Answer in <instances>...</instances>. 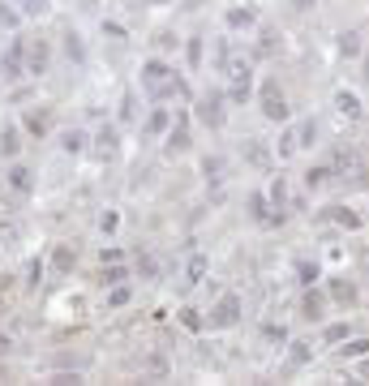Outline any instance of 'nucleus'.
<instances>
[{
    "mask_svg": "<svg viewBox=\"0 0 369 386\" xmlns=\"http://www.w3.org/2000/svg\"><path fill=\"white\" fill-rule=\"evenodd\" d=\"M9 348H13V344H9V335H0V356H5Z\"/></svg>",
    "mask_w": 369,
    "mask_h": 386,
    "instance_id": "obj_46",
    "label": "nucleus"
},
{
    "mask_svg": "<svg viewBox=\"0 0 369 386\" xmlns=\"http://www.w3.org/2000/svg\"><path fill=\"white\" fill-rule=\"evenodd\" d=\"M125 279H129V271L120 262H104V283H108V288H112V283H125Z\"/></svg>",
    "mask_w": 369,
    "mask_h": 386,
    "instance_id": "obj_30",
    "label": "nucleus"
},
{
    "mask_svg": "<svg viewBox=\"0 0 369 386\" xmlns=\"http://www.w3.org/2000/svg\"><path fill=\"white\" fill-rule=\"evenodd\" d=\"M13 5H17L22 17H43L47 9H52V0H13Z\"/></svg>",
    "mask_w": 369,
    "mask_h": 386,
    "instance_id": "obj_21",
    "label": "nucleus"
},
{
    "mask_svg": "<svg viewBox=\"0 0 369 386\" xmlns=\"http://www.w3.org/2000/svg\"><path fill=\"white\" fill-rule=\"evenodd\" d=\"M288 360H292L297 369L309 365V360H313V344H301V339H297V344H292V352H288Z\"/></svg>",
    "mask_w": 369,
    "mask_h": 386,
    "instance_id": "obj_28",
    "label": "nucleus"
},
{
    "mask_svg": "<svg viewBox=\"0 0 369 386\" xmlns=\"http://www.w3.org/2000/svg\"><path fill=\"white\" fill-rule=\"evenodd\" d=\"M202 275H206V257H202V253H193V257H189V266H185V283L193 288V283H202Z\"/></svg>",
    "mask_w": 369,
    "mask_h": 386,
    "instance_id": "obj_23",
    "label": "nucleus"
},
{
    "mask_svg": "<svg viewBox=\"0 0 369 386\" xmlns=\"http://www.w3.org/2000/svg\"><path fill=\"white\" fill-rule=\"evenodd\" d=\"M60 146H65L69 154H82V150H86V134H82V129H69V134L60 138Z\"/></svg>",
    "mask_w": 369,
    "mask_h": 386,
    "instance_id": "obj_27",
    "label": "nucleus"
},
{
    "mask_svg": "<svg viewBox=\"0 0 369 386\" xmlns=\"http://www.w3.org/2000/svg\"><path fill=\"white\" fill-rule=\"evenodd\" d=\"M297 9H309V0H297Z\"/></svg>",
    "mask_w": 369,
    "mask_h": 386,
    "instance_id": "obj_48",
    "label": "nucleus"
},
{
    "mask_svg": "<svg viewBox=\"0 0 369 386\" xmlns=\"http://www.w3.org/2000/svg\"><path fill=\"white\" fill-rule=\"evenodd\" d=\"M335 112H339L343 120H361V116H365L361 95H356V90H335Z\"/></svg>",
    "mask_w": 369,
    "mask_h": 386,
    "instance_id": "obj_8",
    "label": "nucleus"
},
{
    "mask_svg": "<svg viewBox=\"0 0 369 386\" xmlns=\"http://www.w3.org/2000/svg\"><path fill=\"white\" fill-rule=\"evenodd\" d=\"M0 292H9V275H0Z\"/></svg>",
    "mask_w": 369,
    "mask_h": 386,
    "instance_id": "obj_47",
    "label": "nucleus"
},
{
    "mask_svg": "<svg viewBox=\"0 0 369 386\" xmlns=\"http://www.w3.org/2000/svg\"><path fill=\"white\" fill-rule=\"evenodd\" d=\"M142 90L151 99H167V95H181L185 86H181V77L172 73L163 61H146L142 65Z\"/></svg>",
    "mask_w": 369,
    "mask_h": 386,
    "instance_id": "obj_1",
    "label": "nucleus"
},
{
    "mask_svg": "<svg viewBox=\"0 0 369 386\" xmlns=\"http://www.w3.org/2000/svg\"><path fill=\"white\" fill-rule=\"evenodd\" d=\"M270 206L284 215V206H288V185H284V176H275L270 180Z\"/></svg>",
    "mask_w": 369,
    "mask_h": 386,
    "instance_id": "obj_25",
    "label": "nucleus"
},
{
    "mask_svg": "<svg viewBox=\"0 0 369 386\" xmlns=\"http://www.w3.org/2000/svg\"><path fill=\"white\" fill-rule=\"evenodd\" d=\"M47 56H52V51H47V43H43V39L26 43V73H31V77L47 73Z\"/></svg>",
    "mask_w": 369,
    "mask_h": 386,
    "instance_id": "obj_10",
    "label": "nucleus"
},
{
    "mask_svg": "<svg viewBox=\"0 0 369 386\" xmlns=\"http://www.w3.org/2000/svg\"><path fill=\"white\" fill-rule=\"evenodd\" d=\"M297 138H301V146H313V138H318V120H301V124H297Z\"/></svg>",
    "mask_w": 369,
    "mask_h": 386,
    "instance_id": "obj_34",
    "label": "nucleus"
},
{
    "mask_svg": "<svg viewBox=\"0 0 369 386\" xmlns=\"http://www.w3.org/2000/svg\"><path fill=\"white\" fill-rule=\"evenodd\" d=\"M224 77H228V99H232V103H245V99H249V90H254V69H249V61H245L240 51L224 65Z\"/></svg>",
    "mask_w": 369,
    "mask_h": 386,
    "instance_id": "obj_2",
    "label": "nucleus"
},
{
    "mask_svg": "<svg viewBox=\"0 0 369 386\" xmlns=\"http://www.w3.org/2000/svg\"><path fill=\"white\" fill-rule=\"evenodd\" d=\"M331 296H335V300H343V305H352V300H356V288L339 279V283H331Z\"/></svg>",
    "mask_w": 369,
    "mask_h": 386,
    "instance_id": "obj_33",
    "label": "nucleus"
},
{
    "mask_svg": "<svg viewBox=\"0 0 369 386\" xmlns=\"http://www.w3.org/2000/svg\"><path fill=\"white\" fill-rule=\"evenodd\" d=\"M52 382H56V386H69V382H82V378H78V373H56Z\"/></svg>",
    "mask_w": 369,
    "mask_h": 386,
    "instance_id": "obj_45",
    "label": "nucleus"
},
{
    "mask_svg": "<svg viewBox=\"0 0 369 386\" xmlns=\"http://www.w3.org/2000/svg\"><path fill=\"white\" fill-rule=\"evenodd\" d=\"M65 51H69V61H86V47H82V39L73 35V31L65 35Z\"/></svg>",
    "mask_w": 369,
    "mask_h": 386,
    "instance_id": "obj_32",
    "label": "nucleus"
},
{
    "mask_svg": "<svg viewBox=\"0 0 369 386\" xmlns=\"http://www.w3.org/2000/svg\"><path fill=\"white\" fill-rule=\"evenodd\" d=\"M262 116L266 120H288V99L279 82H262Z\"/></svg>",
    "mask_w": 369,
    "mask_h": 386,
    "instance_id": "obj_6",
    "label": "nucleus"
},
{
    "mask_svg": "<svg viewBox=\"0 0 369 386\" xmlns=\"http://www.w3.org/2000/svg\"><path fill=\"white\" fill-rule=\"evenodd\" d=\"M240 309H245V300L236 296V292H224V296H219L215 300V309H211V330H228V326H236L240 322Z\"/></svg>",
    "mask_w": 369,
    "mask_h": 386,
    "instance_id": "obj_4",
    "label": "nucleus"
},
{
    "mask_svg": "<svg viewBox=\"0 0 369 386\" xmlns=\"http://www.w3.org/2000/svg\"><path fill=\"white\" fill-rule=\"evenodd\" d=\"M17 22V13L13 9H5V5H0V26H13Z\"/></svg>",
    "mask_w": 369,
    "mask_h": 386,
    "instance_id": "obj_43",
    "label": "nucleus"
},
{
    "mask_svg": "<svg viewBox=\"0 0 369 386\" xmlns=\"http://www.w3.org/2000/svg\"><path fill=\"white\" fill-rule=\"evenodd\" d=\"M335 223L352 232V227H361V215H356V211H348V206H335Z\"/></svg>",
    "mask_w": 369,
    "mask_h": 386,
    "instance_id": "obj_31",
    "label": "nucleus"
},
{
    "mask_svg": "<svg viewBox=\"0 0 369 386\" xmlns=\"http://www.w3.org/2000/svg\"><path fill=\"white\" fill-rule=\"evenodd\" d=\"M181 322H185L189 330H202V314H198V309H185V314H181Z\"/></svg>",
    "mask_w": 369,
    "mask_h": 386,
    "instance_id": "obj_39",
    "label": "nucleus"
},
{
    "mask_svg": "<svg viewBox=\"0 0 369 386\" xmlns=\"http://www.w3.org/2000/svg\"><path fill=\"white\" fill-rule=\"evenodd\" d=\"M116 223H120V215H116V211H108V215L99 219V227H104V232H116Z\"/></svg>",
    "mask_w": 369,
    "mask_h": 386,
    "instance_id": "obj_42",
    "label": "nucleus"
},
{
    "mask_svg": "<svg viewBox=\"0 0 369 386\" xmlns=\"http://www.w3.org/2000/svg\"><path fill=\"white\" fill-rule=\"evenodd\" d=\"M301 309H305V318H309V322H313V318H322V314H327V292L309 288V292H305V305H301Z\"/></svg>",
    "mask_w": 369,
    "mask_h": 386,
    "instance_id": "obj_16",
    "label": "nucleus"
},
{
    "mask_svg": "<svg viewBox=\"0 0 369 386\" xmlns=\"http://www.w3.org/2000/svg\"><path fill=\"white\" fill-rule=\"evenodd\" d=\"M189 65H193V69L202 65V39H189Z\"/></svg>",
    "mask_w": 369,
    "mask_h": 386,
    "instance_id": "obj_40",
    "label": "nucleus"
},
{
    "mask_svg": "<svg viewBox=\"0 0 369 386\" xmlns=\"http://www.w3.org/2000/svg\"><path fill=\"white\" fill-rule=\"evenodd\" d=\"M339 356H343V360H361V356H369V339H343Z\"/></svg>",
    "mask_w": 369,
    "mask_h": 386,
    "instance_id": "obj_24",
    "label": "nucleus"
},
{
    "mask_svg": "<svg viewBox=\"0 0 369 386\" xmlns=\"http://www.w3.org/2000/svg\"><path fill=\"white\" fill-rule=\"evenodd\" d=\"M224 22H228V31H249V26H258V9L254 5H236V9L224 13Z\"/></svg>",
    "mask_w": 369,
    "mask_h": 386,
    "instance_id": "obj_11",
    "label": "nucleus"
},
{
    "mask_svg": "<svg viewBox=\"0 0 369 386\" xmlns=\"http://www.w3.org/2000/svg\"><path fill=\"white\" fill-rule=\"evenodd\" d=\"M39 279H43V262L35 257V262H26V283H31V288H39Z\"/></svg>",
    "mask_w": 369,
    "mask_h": 386,
    "instance_id": "obj_36",
    "label": "nucleus"
},
{
    "mask_svg": "<svg viewBox=\"0 0 369 386\" xmlns=\"http://www.w3.org/2000/svg\"><path fill=\"white\" fill-rule=\"evenodd\" d=\"M142 129H146V134H167V129H172V112H167V108H155L151 116H146Z\"/></svg>",
    "mask_w": 369,
    "mask_h": 386,
    "instance_id": "obj_19",
    "label": "nucleus"
},
{
    "mask_svg": "<svg viewBox=\"0 0 369 386\" xmlns=\"http://www.w3.org/2000/svg\"><path fill=\"white\" fill-rule=\"evenodd\" d=\"M116 150H120V134H116L112 124H104L99 134H95V154L108 163V159H116Z\"/></svg>",
    "mask_w": 369,
    "mask_h": 386,
    "instance_id": "obj_9",
    "label": "nucleus"
},
{
    "mask_svg": "<svg viewBox=\"0 0 369 386\" xmlns=\"http://www.w3.org/2000/svg\"><path fill=\"white\" fill-rule=\"evenodd\" d=\"M245 154H249V163L254 168H270V150H266V142H249V146H245Z\"/></svg>",
    "mask_w": 369,
    "mask_h": 386,
    "instance_id": "obj_22",
    "label": "nucleus"
},
{
    "mask_svg": "<svg viewBox=\"0 0 369 386\" xmlns=\"http://www.w3.org/2000/svg\"><path fill=\"white\" fill-rule=\"evenodd\" d=\"M0 73H5V82L26 77V39H9L5 56H0Z\"/></svg>",
    "mask_w": 369,
    "mask_h": 386,
    "instance_id": "obj_5",
    "label": "nucleus"
},
{
    "mask_svg": "<svg viewBox=\"0 0 369 386\" xmlns=\"http://www.w3.org/2000/svg\"><path fill=\"white\" fill-rule=\"evenodd\" d=\"M155 43H159V47H163V51H167V47H177V35H167V31H163V35H159V39H155Z\"/></svg>",
    "mask_w": 369,
    "mask_h": 386,
    "instance_id": "obj_44",
    "label": "nucleus"
},
{
    "mask_svg": "<svg viewBox=\"0 0 369 386\" xmlns=\"http://www.w3.org/2000/svg\"><path fill=\"white\" fill-rule=\"evenodd\" d=\"M266 339H279V344H284V339H288V330H284V326H275V322H266Z\"/></svg>",
    "mask_w": 369,
    "mask_h": 386,
    "instance_id": "obj_41",
    "label": "nucleus"
},
{
    "mask_svg": "<svg viewBox=\"0 0 369 386\" xmlns=\"http://www.w3.org/2000/svg\"><path fill=\"white\" fill-rule=\"evenodd\" d=\"M361 373H365V378H369V360H365V365H361Z\"/></svg>",
    "mask_w": 369,
    "mask_h": 386,
    "instance_id": "obj_49",
    "label": "nucleus"
},
{
    "mask_svg": "<svg viewBox=\"0 0 369 386\" xmlns=\"http://www.w3.org/2000/svg\"><path fill=\"white\" fill-rule=\"evenodd\" d=\"M224 95H219V90H206L202 99H198V120L206 124V129H219V124H224Z\"/></svg>",
    "mask_w": 369,
    "mask_h": 386,
    "instance_id": "obj_7",
    "label": "nucleus"
},
{
    "mask_svg": "<svg viewBox=\"0 0 369 386\" xmlns=\"http://www.w3.org/2000/svg\"><path fill=\"white\" fill-rule=\"evenodd\" d=\"M17 150H22L17 124H5V129H0V154H5V159H17Z\"/></svg>",
    "mask_w": 369,
    "mask_h": 386,
    "instance_id": "obj_14",
    "label": "nucleus"
},
{
    "mask_svg": "<svg viewBox=\"0 0 369 386\" xmlns=\"http://www.w3.org/2000/svg\"><path fill=\"white\" fill-rule=\"evenodd\" d=\"M146 5H167V0H146Z\"/></svg>",
    "mask_w": 369,
    "mask_h": 386,
    "instance_id": "obj_50",
    "label": "nucleus"
},
{
    "mask_svg": "<svg viewBox=\"0 0 369 386\" xmlns=\"http://www.w3.org/2000/svg\"><path fill=\"white\" fill-rule=\"evenodd\" d=\"M181 150H189V120L185 116L167 129V154H181Z\"/></svg>",
    "mask_w": 369,
    "mask_h": 386,
    "instance_id": "obj_13",
    "label": "nucleus"
},
{
    "mask_svg": "<svg viewBox=\"0 0 369 386\" xmlns=\"http://www.w3.org/2000/svg\"><path fill=\"white\" fill-rule=\"evenodd\" d=\"M202 172H206V180H211V185H224V172H228V163L224 159H219V154H211V159H202Z\"/></svg>",
    "mask_w": 369,
    "mask_h": 386,
    "instance_id": "obj_20",
    "label": "nucleus"
},
{
    "mask_svg": "<svg viewBox=\"0 0 369 386\" xmlns=\"http://www.w3.org/2000/svg\"><path fill=\"white\" fill-rule=\"evenodd\" d=\"M297 279L305 283V288H313V283L322 279V271H318V262H305V257H301V262H297Z\"/></svg>",
    "mask_w": 369,
    "mask_h": 386,
    "instance_id": "obj_26",
    "label": "nucleus"
},
{
    "mask_svg": "<svg viewBox=\"0 0 369 386\" xmlns=\"http://www.w3.org/2000/svg\"><path fill=\"white\" fill-rule=\"evenodd\" d=\"M339 51H343V56H356V51H361L356 35H339Z\"/></svg>",
    "mask_w": 369,
    "mask_h": 386,
    "instance_id": "obj_37",
    "label": "nucleus"
},
{
    "mask_svg": "<svg viewBox=\"0 0 369 386\" xmlns=\"http://www.w3.org/2000/svg\"><path fill=\"white\" fill-rule=\"evenodd\" d=\"M331 176H335L331 168H309V172H305V185H309V189H327Z\"/></svg>",
    "mask_w": 369,
    "mask_h": 386,
    "instance_id": "obj_29",
    "label": "nucleus"
},
{
    "mask_svg": "<svg viewBox=\"0 0 369 386\" xmlns=\"http://www.w3.org/2000/svg\"><path fill=\"white\" fill-rule=\"evenodd\" d=\"M275 150H279V159H292V154L301 150V138H297V124H288L284 134H279V146H275Z\"/></svg>",
    "mask_w": 369,
    "mask_h": 386,
    "instance_id": "obj_17",
    "label": "nucleus"
},
{
    "mask_svg": "<svg viewBox=\"0 0 369 386\" xmlns=\"http://www.w3.org/2000/svg\"><path fill=\"white\" fill-rule=\"evenodd\" d=\"M9 189H13V193H31V189H35V180H31V168L13 163V168H9Z\"/></svg>",
    "mask_w": 369,
    "mask_h": 386,
    "instance_id": "obj_15",
    "label": "nucleus"
},
{
    "mask_svg": "<svg viewBox=\"0 0 369 386\" xmlns=\"http://www.w3.org/2000/svg\"><path fill=\"white\" fill-rule=\"evenodd\" d=\"M22 124H26V134L43 138L47 129H52V108H31V112H26V120H22Z\"/></svg>",
    "mask_w": 369,
    "mask_h": 386,
    "instance_id": "obj_12",
    "label": "nucleus"
},
{
    "mask_svg": "<svg viewBox=\"0 0 369 386\" xmlns=\"http://www.w3.org/2000/svg\"><path fill=\"white\" fill-rule=\"evenodd\" d=\"M52 266L69 275L73 266H78V249H69V245H56V249H52Z\"/></svg>",
    "mask_w": 369,
    "mask_h": 386,
    "instance_id": "obj_18",
    "label": "nucleus"
},
{
    "mask_svg": "<svg viewBox=\"0 0 369 386\" xmlns=\"http://www.w3.org/2000/svg\"><path fill=\"white\" fill-rule=\"evenodd\" d=\"M343 339H348V326H343V322L327 326V344H343Z\"/></svg>",
    "mask_w": 369,
    "mask_h": 386,
    "instance_id": "obj_38",
    "label": "nucleus"
},
{
    "mask_svg": "<svg viewBox=\"0 0 369 386\" xmlns=\"http://www.w3.org/2000/svg\"><path fill=\"white\" fill-rule=\"evenodd\" d=\"M108 305H112V309L129 305V288H125V283H112V292H108Z\"/></svg>",
    "mask_w": 369,
    "mask_h": 386,
    "instance_id": "obj_35",
    "label": "nucleus"
},
{
    "mask_svg": "<svg viewBox=\"0 0 369 386\" xmlns=\"http://www.w3.org/2000/svg\"><path fill=\"white\" fill-rule=\"evenodd\" d=\"M331 172L343 180V185H365V180H369V172H365V163H361V154H356V150H348V146H339V150H335Z\"/></svg>",
    "mask_w": 369,
    "mask_h": 386,
    "instance_id": "obj_3",
    "label": "nucleus"
}]
</instances>
